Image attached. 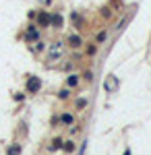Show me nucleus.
I'll return each instance as SVG.
<instances>
[{
    "label": "nucleus",
    "instance_id": "nucleus-1",
    "mask_svg": "<svg viewBox=\"0 0 151 155\" xmlns=\"http://www.w3.org/2000/svg\"><path fill=\"white\" fill-rule=\"evenodd\" d=\"M39 87H42V83H39V79H37V77H31V79L27 81V91H31V93L39 91Z\"/></svg>",
    "mask_w": 151,
    "mask_h": 155
},
{
    "label": "nucleus",
    "instance_id": "nucleus-2",
    "mask_svg": "<svg viewBox=\"0 0 151 155\" xmlns=\"http://www.w3.org/2000/svg\"><path fill=\"white\" fill-rule=\"evenodd\" d=\"M50 56H52V58H60V56H62V44H54V46L50 48Z\"/></svg>",
    "mask_w": 151,
    "mask_h": 155
},
{
    "label": "nucleus",
    "instance_id": "nucleus-3",
    "mask_svg": "<svg viewBox=\"0 0 151 155\" xmlns=\"http://www.w3.org/2000/svg\"><path fill=\"white\" fill-rule=\"evenodd\" d=\"M106 89H108V91H114V89H116V77H110V79H108Z\"/></svg>",
    "mask_w": 151,
    "mask_h": 155
},
{
    "label": "nucleus",
    "instance_id": "nucleus-4",
    "mask_svg": "<svg viewBox=\"0 0 151 155\" xmlns=\"http://www.w3.org/2000/svg\"><path fill=\"white\" fill-rule=\"evenodd\" d=\"M69 41H70V46H72V48H79V46H81V37H79V35H72Z\"/></svg>",
    "mask_w": 151,
    "mask_h": 155
},
{
    "label": "nucleus",
    "instance_id": "nucleus-5",
    "mask_svg": "<svg viewBox=\"0 0 151 155\" xmlns=\"http://www.w3.org/2000/svg\"><path fill=\"white\" fill-rule=\"evenodd\" d=\"M39 23H42V25H48V23H50V17H48L46 12H42V15H39Z\"/></svg>",
    "mask_w": 151,
    "mask_h": 155
},
{
    "label": "nucleus",
    "instance_id": "nucleus-6",
    "mask_svg": "<svg viewBox=\"0 0 151 155\" xmlns=\"http://www.w3.org/2000/svg\"><path fill=\"white\" fill-rule=\"evenodd\" d=\"M52 25H56V27H60V25H62V17H60V15H56V17H52Z\"/></svg>",
    "mask_w": 151,
    "mask_h": 155
},
{
    "label": "nucleus",
    "instance_id": "nucleus-7",
    "mask_svg": "<svg viewBox=\"0 0 151 155\" xmlns=\"http://www.w3.org/2000/svg\"><path fill=\"white\" fill-rule=\"evenodd\" d=\"M27 37H29V39H35V37H37V31H35L33 27H31V29L27 31Z\"/></svg>",
    "mask_w": 151,
    "mask_h": 155
},
{
    "label": "nucleus",
    "instance_id": "nucleus-8",
    "mask_svg": "<svg viewBox=\"0 0 151 155\" xmlns=\"http://www.w3.org/2000/svg\"><path fill=\"white\" fill-rule=\"evenodd\" d=\"M19 153H21L19 147H11V149H8V155H19Z\"/></svg>",
    "mask_w": 151,
    "mask_h": 155
},
{
    "label": "nucleus",
    "instance_id": "nucleus-9",
    "mask_svg": "<svg viewBox=\"0 0 151 155\" xmlns=\"http://www.w3.org/2000/svg\"><path fill=\"white\" fill-rule=\"evenodd\" d=\"M62 122L70 124V122H72V116H70V114H64V116H62Z\"/></svg>",
    "mask_w": 151,
    "mask_h": 155
},
{
    "label": "nucleus",
    "instance_id": "nucleus-10",
    "mask_svg": "<svg viewBox=\"0 0 151 155\" xmlns=\"http://www.w3.org/2000/svg\"><path fill=\"white\" fill-rule=\"evenodd\" d=\"M62 141H60V139H56V141H54V143H52V149H60V147H62Z\"/></svg>",
    "mask_w": 151,
    "mask_h": 155
},
{
    "label": "nucleus",
    "instance_id": "nucleus-11",
    "mask_svg": "<svg viewBox=\"0 0 151 155\" xmlns=\"http://www.w3.org/2000/svg\"><path fill=\"white\" fill-rule=\"evenodd\" d=\"M69 85H70V87H75V85H77V77H69Z\"/></svg>",
    "mask_w": 151,
    "mask_h": 155
},
{
    "label": "nucleus",
    "instance_id": "nucleus-12",
    "mask_svg": "<svg viewBox=\"0 0 151 155\" xmlns=\"http://www.w3.org/2000/svg\"><path fill=\"white\" fill-rule=\"evenodd\" d=\"M104 39H106V33H104V31H102V33H97V41H104Z\"/></svg>",
    "mask_w": 151,
    "mask_h": 155
},
{
    "label": "nucleus",
    "instance_id": "nucleus-13",
    "mask_svg": "<svg viewBox=\"0 0 151 155\" xmlns=\"http://www.w3.org/2000/svg\"><path fill=\"white\" fill-rule=\"evenodd\" d=\"M64 149H66V151H72V149H75V145H72V143H66V145H64Z\"/></svg>",
    "mask_w": 151,
    "mask_h": 155
},
{
    "label": "nucleus",
    "instance_id": "nucleus-14",
    "mask_svg": "<svg viewBox=\"0 0 151 155\" xmlns=\"http://www.w3.org/2000/svg\"><path fill=\"white\" fill-rule=\"evenodd\" d=\"M124 155H130V151H124Z\"/></svg>",
    "mask_w": 151,
    "mask_h": 155
}]
</instances>
